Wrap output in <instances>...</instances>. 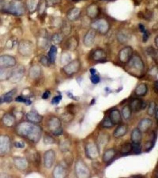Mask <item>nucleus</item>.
I'll return each instance as SVG.
<instances>
[{"label": "nucleus", "mask_w": 158, "mask_h": 178, "mask_svg": "<svg viewBox=\"0 0 158 178\" xmlns=\"http://www.w3.org/2000/svg\"><path fill=\"white\" fill-rule=\"evenodd\" d=\"M132 111L130 108L129 105H126L124 106L122 109L121 114L123 118L125 120H128L131 117Z\"/></svg>", "instance_id": "nucleus-32"}, {"label": "nucleus", "mask_w": 158, "mask_h": 178, "mask_svg": "<svg viewBox=\"0 0 158 178\" xmlns=\"http://www.w3.org/2000/svg\"><path fill=\"white\" fill-rule=\"evenodd\" d=\"M71 143L69 140L65 139L61 141L60 144V149L61 152L65 153L70 150Z\"/></svg>", "instance_id": "nucleus-33"}, {"label": "nucleus", "mask_w": 158, "mask_h": 178, "mask_svg": "<svg viewBox=\"0 0 158 178\" xmlns=\"http://www.w3.org/2000/svg\"><path fill=\"white\" fill-rule=\"evenodd\" d=\"M44 142L46 144H53L55 140L50 135H46L44 137Z\"/></svg>", "instance_id": "nucleus-50"}, {"label": "nucleus", "mask_w": 158, "mask_h": 178, "mask_svg": "<svg viewBox=\"0 0 158 178\" xmlns=\"http://www.w3.org/2000/svg\"><path fill=\"white\" fill-rule=\"evenodd\" d=\"M143 33L142 38L143 42H147L148 40V38H149V33H148V32L147 30H146Z\"/></svg>", "instance_id": "nucleus-55"}, {"label": "nucleus", "mask_w": 158, "mask_h": 178, "mask_svg": "<svg viewBox=\"0 0 158 178\" xmlns=\"http://www.w3.org/2000/svg\"><path fill=\"white\" fill-rule=\"evenodd\" d=\"M40 63L45 67H48L51 64L48 57L45 56H42L40 59Z\"/></svg>", "instance_id": "nucleus-47"}, {"label": "nucleus", "mask_w": 158, "mask_h": 178, "mask_svg": "<svg viewBox=\"0 0 158 178\" xmlns=\"http://www.w3.org/2000/svg\"><path fill=\"white\" fill-rule=\"evenodd\" d=\"M63 37L60 34L58 33H55L52 36V40L54 43L59 44L62 41Z\"/></svg>", "instance_id": "nucleus-45"}, {"label": "nucleus", "mask_w": 158, "mask_h": 178, "mask_svg": "<svg viewBox=\"0 0 158 178\" xmlns=\"http://www.w3.org/2000/svg\"><path fill=\"white\" fill-rule=\"evenodd\" d=\"M81 10L79 8H73L68 11L67 14V18L70 21H75L79 18L81 15Z\"/></svg>", "instance_id": "nucleus-25"}, {"label": "nucleus", "mask_w": 158, "mask_h": 178, "mask_svg": "<svg viewBox=\"0 0 158 178\" xmlns=\"http://www.w3.org/2000/svg\"><path fill=\"white\" fill-rule=\"evenodd\" d=\"M96 32L95 30L91 28L86 33L83 39V43L85 47H91L93 45L95 40Z\"/></svg>", "instance_id": "nucleus-16"}, {"label": "nucleus", "mask_w": 158, "mask_h": 178, "mask_svg": "<svg viewBox=\"0 0 158 178\" xmlns=\"http://www.w3.org/2000/svg\"><path fill=\"white\" fill-rule=\"evenodd\" d=\"M133 49L130 46H127L120 51L118 58L120 62L127 64L133 56Z\"/></svg>", "instance_id": "nucleus-12"}, {"label": "nucleus", "mask_w": 158, "mask_h": 178, "mask_svg": "<svg viewBox=\"0 0 158 178\" xmlns=\"http://www.w3.org/2000/svg\"><path fill=\"white\" fill-rule=\"evenodd\" d=\"M132 151V144L130 143H125L121 146L120 153L122 155H126Z\"/></svg>", "instance_id": "nucleus-35"}, {"label": "nucleus", "mask_w": 158, "mask_h": 178, "mask_svg": "<svg viewBox=\"0 0 158 178\" xmlns=\"http://www.w3.org/2000/svg\"><path fill=\"white\" fill-rule=\"evenodd\" d=\"M158 36H156V38L154 39V43L157 48H158Z\"/></svg>", "instance_id": "nucleus-61"}, {"label": "nucleus", "mask_w": 158, "mask_h": 178, "mask_svg": "<svg viewBox=\"0 0 158 178\" xmlns=\"http://www.w3.org/2000/svg\"><path fill=\"white\" fill-rule=\"evenodd\" d=\"M18 51L22 56H31L33 51V44L29 40H22L18 44Z\"/></svg>", "instance_id": "nucleus-6"}, {"label": "nucleus", "mask_w": 158, "mask_h": 178, "mask_svg": "<svg viewBox=\"0 0 158 178\" xmlns=\"http://www.w3.org/2000/svg\"><path fill=\"white\" fill-rule=\"evenodd\" d=\"M128 37V36L127 35V34H125L124 33L120 32L118 34L117 38L119 41L121 43H123V42L124 43V42L127 41Z\"/></svg>", "instance_id": "nucleus-44"}, {"label": "nucleus", "mask_w": 158, "mask_h": 178, "mask_svg": "<svg viewBox=\"0 0 158 178\" xmlns=\"http://www.w3.org/2000/svg\"><path fill=\"white\" fill-rule=\"evenodd\" d=\"M109 140H110V136L108 135V134L103 133L102 135H100L99 137H98V142L99 145H98V146H106L109 142Z\"/></svg>", "instance_id": "nucleus-36"}, {"label": "nucleus", "mask_w": 158, "mask_h": 178, "mask_svg": "<svg viewBox=\"0 0 158 178\" xmlns=\"http://www.w3.org/2000/svg\"><path fill=\"white\" fill-rule=\"evenodd\" d=\"M148 91L147 86L145 83H141L135 89V93L137 96H143L146 95Z\"/></svg>", "instance_id": "nucleus-27"}, {"label": "nucleus", "mask_w": 158, "mask_h": 178, "mask_svg": "<svg viewBox=\"0 0 158 178\" xmlns=\"http://www.w3.org/2000/svg\"><path fill=\"white\" fill-rule=\"evenodd\" d=\"M108 118L114 125L120 124L122 121V114L118 109H114L111 111Z\"/></svg>", "instance_id": "nucleus-18"}, {"label": "nucleus", "mask_w": 158, "mask_h": 178, "mask_svg": "<svg viewBox=\"0 0 158 178\" xmlns=\"http://www.w3.org/2000/svg\"><path fill=\"white\" fill-rule=\"evenodd\" d=\"M11 143L9 137L0 136V155H4L9 153L10 149Z\"/></svg>", "instance_id": "nucleus-15"}, {"label": "nucleus", "mask_w": 158, "mask_h": 178, "mask_svg": "<svg viewBox=\"0 0 158 178\" xmlns=\"http://www.w3.org/2000/svg\"><path fill=\"white\" fill-rule=\"evenodd\" d=\"M128 129V126L126 124L119 125L113 132V136L116 138L123 137L127 133Z\"/></svg>", "instance_id": "nucleus-22"}, {"label": "nucleus", "mask_w": 158, "mask_h": 178, "mask_svg": "<svg viewBox=\"0 0 158 178\" xmlns=\"http://www.w3.org/2000/svg\"><path fill=\"white\" fill-rule=\"evenodd\" d=\"M1 103H2V101H1V99L0 98V104H1Z\"/></svg>", "instance_id": "nucleus-64"}, {"label": "nucleus", "mask_w": 158, "mask_h": 178, "mask_svg": "<svg viewBox=\"0 0 158 178\" xmlns=\"http://www.w3.org/2000/svg\"><path fill=\"white\" fill-rule=\"evenodd\" d=\"M55 159V152L53 150L50 149L45 152L44 155L45 167L48 169L51 168L54 164Z\"/></svg>", "instance_id": "nucleus-13"}, {"label": "nucleus", "mask_w": 158, "mask_h": 178, "mask_svg": "<svg viewBox=\"0 0 158 178\" xmlns=\"http://www.w3.org/2000/svg\"><path fill=\"white\" fill-rule=\"evenodd\" d=\"M74 170L77 178H89L91 177V170L82 160H78L76 162Z\"/></svg>", "instance_id": "nucleus-4"}, {"label": "nucleus", "mask_w": 158, "mask_h": 178, "mask_svg": "<svg viewBox=\"0 0 158 178\" xmlns=\"http://www.w3.org/2000/svg\"><path fill=\"white\" fill-rule=\"evenodd\" d=\"M26 117L29 122L34 123H40L43 119V117L35 111L29 112L27 114Z\"/></svg>", "instance_id": "nucleus-24"}, {"label": "nucleus", "mask_w": 158, "mask_h": 178, "mask_svg": "<svg viewBox=\"0 0 158 178\" xmlns=\"http://www.w3.org/2000/svg\"><path fill=\"white\" fill-rule=\"evenodd\" d=\"M73 1H76V2H78V1H85V0H72Z\"/></svg>", "instance_id": "nucleus-62"}, {"label": "nucleus", "mask_w": 158, "mask_h": 178, "mask_svg": "<svg viewBox=\"0 0 158 178\" xmlns=\"http://www.w3.org/2000/svg\"><path fill=\"white\" fill-rule=\"evenodd\" d=\"M91 58L96 62H102L106 60L107 54L103 49H96L92 53Z\"/></svg>", "instance_id": "nucleus-19"}, {"label": "nucleus", "mask_w": 158, "mask_h": 178, "mask_svg": "<svg viewBox=\"0 0 158 178\" xmlns=\"http://www.w3.org/2000/svg\"><path fill=\"white\" fill-rule=\"evenodd\" d=\"M78 44L79 43L77 38L75 37L72 36L70 39H69L67 45L69 50L74 51L77 48Z\"/></svg>", "instance_id": "nucleus-30"}, {"label": "nucleus", "mask_w": 158, "mask_h": 178, "mask_svg": "<svg viewBox=\"0 0 158 178\" xmlns=\"http://www.w3.org/2000/svg\"><path fill=\"white\" fill-rule=\"evenodd\" d=\"M24 74V67L22 65H19L11 71L9 79L12 83H18L23 77Z\"/></svg>", "instance_id": "nucleus-10"}, {"label": "nucleus", "mask_w": 158, "mask_h": 178, "mask_svg": "<svg viewBox=\"0 0 158 178\" xmlns=\"http://www.w3.org/2000/svg\"><path fill=\"white\" fill-rule=\"evenodd\" d=\"M17 133L21 136L28 139L32 142L37 143L41 137V128L34 123L22 122L17 128Z\"/></svg>", "instance_id": "nucleus-1"}, {"label": "nucleus", "mask_w": 158, "mask_h": 178, "mask_svg": "<svg viewBox=\"0 0 158 178\" xmlns=\"http://www.w3.org/2000/svg\"><path fill=\"white\" fill-rule=\"evenodd\" d=\"M116 151L114 148L107 149L103 155L102 157L103 162L106 163L110 162L111 160L114 158V157L116 155Z\"/></svg>", "instance_id": "nucleus-26"}, {"label": "nucleus", "mask_w": 158, "mask_h": 178, "mask_svg": "<svg viewBox=\"0 0 158 178\" xmlns=\"http://www.w3.org/2000/svg\"><path fill=\"white\" fill-rule=\"evenodd\" d=\"M90 72H91V74L92 75H94V74H96V70L95 69L91 68L90 69Z\"/></svg>", "instance_id": "nucleus-60"}, {"label": "nucleus", "mask_w": 158, "mask_h": 178, "mask_svg": "<svg viewBox=\"0 0 158 178\" xmlns=\"http://www.w3.org/2000/svg\"><path fill=\"white\" fill-rule=\"evenodd\" d=\"M17 60L13 56L5 54L0 56V67L9 69L16 65Z\"/></svg>", "instance_id": "nucleus-11"}, {"label": "nucleus", "mask_w": 158, "mask_h": 178, "mask_svg": "<svg viewBox=\"0 0 158 178\" xmlns=\"http://www.w3.org/2000/svg\"><path fill=\"white\" fill-rule=\"evenodd\" d=\"M154 143L152 141H148L145 144V149L146 151L149 150L153 148Z\"/></svg>", "instance_id": "nucleus-54"}, {"label": "nucleus", "mask_w": 158, "mask_h": 178, "mask_svg": "<svg viewBox=\"0 0 158 178\" xmlns=\"http://www.w3.org/2000/svg\"><path fill=\"white\" fill-rule=\"evenodd\" d=\"M101 1H111V0H101Z\"/></svg>", "instance_id": "nucleus-63"}, {"label": "nucleus", "mask_w": 158, "mask_h": 178, "mask_svg": "<svg viewBox=\"0 0 158 178\" xmlns=\"http://www.w3.org/2000/svg\"><path fill=\"white\" fill-rule=\"evenodd\" d=\"M2 11L9 15L19 16L24 15L25 9L23 5L20 2L11 1L4 6Z\"/></svg>", "instance_id": "nucleus-3"}, {"label": "nucleus", "mask_w": 158, "mask_h": 178, "mask_svg": "<svg viewBox=\"0 0 158 178\" xmlns=\"http://www.w3.org/2000/svg\"><path fill=\"white\" fill-rule=\"evenodd\" d=\"M139 28L140 30V32H141L143 33L145 31H146V29H145V27H144V26L142 24H140L139 25Z\"/></svg>", "instance_id": "nucleus-58"}, {"label": "nucleus", "mask_w": 158, "mask_h": 178, "mask_svg": "<svg viewBox=\"0 0 158 178\" xmlns=\"http://www.w3.org/2000/svg\"><path fill=\"white\" fill-rule=\"evenodd\" d=\"M153 121L151 119L145 118L140 121L138 126V128L142 133H146L150 130L153 125Z\"/></svg>", "instance_id": "nucleus-17"}, {"label": "nucleus", "mask_w": 158, "mask_h": 178, "mask_svg": "<svg viewBox=\"0 0 158 178\" xmlns=\"http://www.w3.org/2000/svg\"><path fill=\"white\" fill-rule=\"evenodd\" d=\"M158 108V106L154 101H152L149 104L147 109V114L149 116H153L154 115L156 109Z\"/></svg>", "instance_id": "nucleus-38"}, {"label": "nucleus", "mask_w": 158, "mask_h": 178, "mask_svg": "<svg viewBox=\"0 0 158 178\" xmlns=\"http://www.w3.org/2000/svg\"><path fill=\"white\" fill-rule=\"evenodd\" d=\"M132 144V151L136 154H139L142 151V147L140 144L133 143Z\"/></svg>", "instance_id": "nucleus-48"}, {"label": "nucleus", "mask_w": 158, "mask_h": 178, "mask_svg": "<svg viewBox=\"0 0 158 178\" xmlns=\"http://www.w3.org/2000/svg\"><path fill=\"white\" fill-rule=\"evenodd\" d=\"M62 99V96L61 95L53 97L52 100V103L53 104H57Z\"/></svg>", "instance_id": "nucleus-53"}, {"label": "nucleus", "mask_w": 158, "mask_h": 178, "mask_svg": "<svg viewBox=\"0 0 158 178\" xmlns=\"http://www.w3.org/2000/svg\"><path fill=\"white\" fill-rule=\"evenodd\" d=\"M91 28L102 34L107 33L110 29V24L104 18L97 19L91 24Z\"/></svg>", "instance_id": "nucleus-5"}, {"label": "nucleus", "mask_w": 158, "mask_h": 178, "mask_svg": "<svg viewBox=\"0 0 158 178\" xmlns=\"http://www.w3.org/2000/svg\"><path fill=\"white\" fill-rule=\"evenodd\" d=\"M57 53V47L55 45H51L48 52V58L50 60L51 64H53L55 62Z\"/></svg>", "instance_id": "nucleus-29"}, {"label": "nucleus", "mask_w": 158, "mask_h": 178, "mask_svg": "<svg viewBox=\"0 0 158 178\" xmlns=\"http://www.w3.org/2000/svg\"><path fill=\"white\" fill-rule=\"evenodd\" d=\"M15 146H16L17 148H22L24 147L25 144L24 143H15Z\"/></svg>", "instance_id": "nucleus-57"}, {"label": "nucleus", "mask_w": 158, "mask_h": 178, "mask_svg": "<svg viewBox=\"0 0 158 178\" xmlns=\"http://www.w3.org/2000/svg\"><path fill=\"white\" fill-rule=\"evenodd\" d=\"M99 8L95 4H91L86 9L87 16L91 19L96 18L99 14Z\"/></svg>", "instance_id": "nucleus-21"}, {"label": "nucleus", "mask_w": 158, "mask_h": 178, "mask_svg": "<svg viewBox=\"0 0 158 178\" xmlns=\"http://www.w3.org/2000/svg\"><path fill=\"white\" fill-rule=\"evenodd\" d=\"M126 67L128 73L137 77H140L142 75L145 69L142 59L138 55L132 57L131 59L127 63Z\"/></svg>", "instance_id": "nucleus-2"}, {"label": "nucleus", "mask_w": 158, "mask_h": 178, "mask_svg": "<svg viewBox=\"0 0 158 178\" xmlns=\"http://www.w3.org/2000/svg\"><path fill=\"white\" fill-rule=\"evenodd\" d=\"M14 164L16 167L21 170H24L27 167V162L26 160L22 158H18L14 160Z\"/></svg>", "instance_id": "nucleus-31"}, {"label": "nucleus", "mask_w": 158, "mask_h": 178, "mask_svg": "<svg viewBox=\"0 0 158 178\" xmlns=\"http://www.w3.org/2000/svg\"><path fill=\"white\" fill-rule=\"evenodd\" d=\"M16 92V89H13L10 91L6 93L3 96L1 97L2 103L4 102H10L12 101L13 96Z\"/></svg>", "instance_id": "nucleus-34"}, {"label": "nucleus", "mask_w": 158, "mask_h": 178, "mask_svg": "<svg viewBox=\"0 0 158 178\" xmlns=\"http://www.w3.org/2000/svg\"><path fill=\"white\" fill-rule=\"evenodd\" d=\"M91 80L94 84H98L100 81L99 77L96 74L92 75L91 77Z\"/></svg>", "instance_id": "nucleus-51"}, {"label": "nucleus", "mask_w": 158, "mask_h": 178, "mask_svg": "<svg viewBox=\"0 0 158 178\" xmlns=\"http://www.w3.org/2000/svg\"><path fill=\"white\" fill-rule=\"evenodd\" d=\"M48 126L49 130L55 135L59 136L63 134L61 121L57 117L53 116L50 119L48 123Z\"/></svg>", "instance_id": "nucleus-7"}, {"label": "nucleus", "mask_w": 158, "mask_h": 178, "mask_svg": "<svg viewBox=\"0 0 158 178\" xmlns=\"http://www.w3.org/2000/svg\"><path fill=\"white\" fill-rule=\"evenodd\" d=\"M3 120H4V124H5L8 127L12 126L14 124L15 121L14 117L10 114H8L5 116Z\"/></svg>", "instance_id": "nucleus-39"}, {"label": "nucleus", "mask_w": 158, "mask_h": 178, "mask_svg": "<svg viewBox=\"0 0 158 178\" xmlns=\"http://www.w3.org/2000/svg\"><path fill=\"white\" fill-rule=\"evenodd\" d=\"M142 132L139 130L138 128H134L131 134V140L133 143L140 144L142 139Z\"/></svg>", "instance_id": "nucleus-23"}, {"label": "nucleus", "mask_w": 158, "mask_h": 178, "mask_svg": "<svg viewBox=\"0 0 158 178\" xmlns=\"http://www.w3.org/2000/svg\"><path fill=\"white\" fill-rule=\"evenodd\" d=\"M52 174L54 178H64L67 175V170L64 166L58 164L53 169Z\"/></svg>", "instance_id": "nucleus-20"}, {"label": "nucleus", "mask_w": 158, "mask_h": 178, "mask_svg": "<svg viewBox=\"0 0 158 178\" xmlns=\"http://www.w3.org/2000/svg\"><path fill=\"white\" fill-rule=\"evenodd\" d=\"M27 5L29 11L31 13H33L35 11L37 7V4L35 0H28Z\"/></svg>", "instance_id": "nucleus-42"}, {"label": "nucleus", "mask_w": 158, "mask_h": 178, "mask_svg": "<svg viewBox=\"0 0 158 178\" xmlns=\"http://www.w3.org/2000/svg\"><path fill=\"white\" fill-rule=\"evenodd\" d=\"M114 126L113 123H112L108 117H106V118L104 119L102 123V127L104 128H111Z\"/></svg>", "instance_id": "nucleus-43"}, {"label": "nucleus", "mask_w": 158, "mask_h": 178, "mask_svg": "<svg viewBox=\"0 0 158 178\" xmlns=\"http://www.w3.org/2000/svg\"><path fill=\"white\" fill-rule=\"evenodd\" d=\"M64 155V160L65 163L68 166H71L73 162L74 157L72 153L70 151V150L65 152Z\"/></svg>", "instance_id": "nucleus-40"}, {"label": "nucleus", "mask_w": 158, "mask_h": 178, "mask_svg": "<svg viewBox=\"0 0 158 178\" xmlns=\"http://www.w3.org/2000/svg\"><path fill=\"white\" fill-rule=\"evenodd\" d=\"M51 95V92L50 91H47L45 92L44 93H43L42 95V99H48L49 97H50Z\"/></svg>", "instance_id": "nucleus-56"}, {"label": "nucleus", "mask_w": 158, "mask_h": 178, "mask_svg": "<svg viewBox=\"0 0 158 178\" xmlns=\"http://www.w3.org/2000/svg\"><path fill=\"white\" fill-rule=\"evenodd\" d=\"M74 118V114L70 111H68L66 113H64L62 116V119L65 123H68L72 122Z\"/></svg>", "instance_id": "nucleus-41"}, {"label": "nucleus", "mask_w": 158, "mask_h": 178, "mask_svg": "<svg viewBox=\"0 0 158 178\" xmlns=\"http://www.w3.org/2000/svg\"><path fill=\"white\" fill-rule=\"evenodd\" d=\"M16 101L18 102L25 103L27 105H30L32 103L31 100L22 96H18L16 99Z\"/></svg>", "instance_id": "nucleus-46"}, {"label": "nucleus", "mask_w": 158, "mask_h": 178, "mask_svg": "<svg viewBox=\"0 0 158 178\" xmlns=\"http://www.w3.org/2000/svg\"><path fill=\"white\" fill-rule=\"evenodd\" d=\"M61 2V0H47V4L48 6H52L58 4Z\"/></svg>", "instance_id": "nucleus-52"}, {"label": "nucleus", "mask_w": 158, "mask_h": 178, "mask_svg": "<svg viewBox=\"0 0 158 178\" xmlns=\"http://www.w3.org/2000/svg\"><path fill=\"white\" fill-rule=\"evenodd\" d=\"M129 106L132 111L136 113L140 111L141 110L145 109L147 106V104L142 100L135 99L132 100Z\"/></svg>", "instance_id": "nucleus-14"}, {"label": "nucleus", "mask_w": 158, "mask_h": 178, "mask_svg": "<svg viewBox=\"0 0 158 178\" xmlns=\"http://www.w3.org/2000/svg\"><path fill=\"white\" fill-rule=\"evenodd\" d=\"M154 91L156 94L158 93V81H155L154 84Z\"/></svg>", "instance_id": "nucleus-59"}, {"label": "nucleus", "mask_w": 158, "mask_h": 178, "mask_svg": "<svg viewBox=\"0 0 158 178\" xmlns=\"http://www.w3.org/2000/svg\"><path fill=\"white\" fill-rule=\"evenodd\" d=\"M70 59H71V56L69 54L67 53H63L61 55V63L67 64L70 61Z\"/></svg>", "instance_id": "nucleus-49"}, {"label": "nucleus", "mask_w": 158, "mask_h": 178, "mask_svg": "<svg viewBox=\"0 0 158 178\" xmlns=\"http://www.w3.org/2000/svg\"><path fill=\"white\" fill-rule=\"evenodd\" d=\"M11 71L8 69L0 67V81H4L9 79Z\"/></svg>", "instance_id": "nucleus-37"}, {"label": "nucleus", "mask_w": 158, "mask_h": 178, "mask_svg": "<svg viewBox=\"0 0 158 178\" xmlns=\"http://www.w3.org/2000/svg\"><path fill=\"white\" fill-rule=\"evenodd\" d=\"M81 62L79 60H74L69 62L63 67V71L66 75L72 76L79 72L81 68Z\"/></svg>", "instance_id": "nucleus-9"}, {"label": "nucleus", "mask_w": 158, "mask_h": 178, "mask_svg": "<svg viewBox=\"0 0 158 178\" xmlns=\"http://www.w3.org/2000/svg\"><path fill=\"white\" fill-rule=\"evenodd\" d=\"M41 69L38 65H33L30 68L29 71V75L32 79H36L41 74Z\"/></svg>", "instance_id": "nucleus-28"}, {"label": "nucleus", "mask_w": 158, "mask_h": 178, "mask_svg": "<svg viewBox=\"0 0 158 178\" xmlns=\"http://www.w3.org/2000/svg\"><path fill=\"white\" fill-rule=\"evenodd\" d=\"M85 154L91 160H95L100 156L99 147L94 142H89L85 146Z\"/></svg>", "instance_id": "nucleus-8"}]
</instances>
